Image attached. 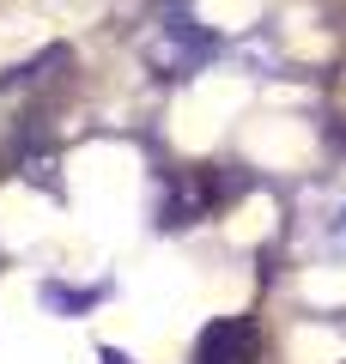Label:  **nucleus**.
Instances as JSON below:
<instances>
[{
    "instance_id": "1",
    "label": "nucleus",
    "mask_w": 346,
    "mask_h": 364,
    "mask_svg": "<svg viewBox=\"0 0 346 364\" xmlns=\"http://www.w3.org/2000/svg\"><path fill=\"white\" fill-rule=\"evenodd\" d=\"M249 358H256V322H243V316L213 322L194 352V364H249Z\"/></svg>"
}]
</instances>
